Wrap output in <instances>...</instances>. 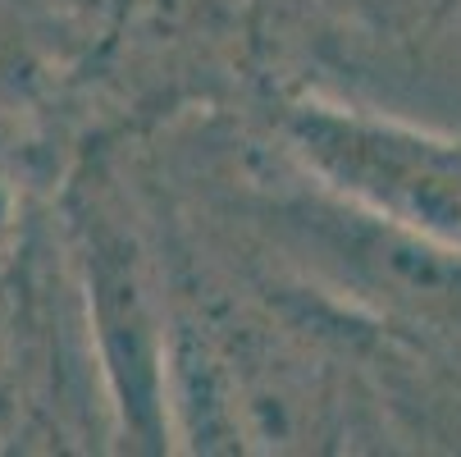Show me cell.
<instances>
[{
	"label": "cell",
	"instance_id": "cell-1",
	"mask_svg": "<svg viewBox=\"0 0 461 457\" xmlns=\"http://www.w3.org/2000/svg\"><path fill=\"white\" fill-rule=\"evenodd\" d=\"M324 151L384 215L461 251V138L384 119H339L324 133Z\"/></svg>",
	"mask_w": 461,
	"mask_h": 457
},
{
	"label": "cell",
	"instance_id": "cell-2",
	"mask_svg": "<svg viewBox=\"0 0 461 457\" xmlns=\"http://www.w3.org/2000/svg\"><path fill=\"white\" fill-rule=\"evenodd\" d=\"M456 439H461V403H456Z\"/></svg>",
	"mask_w": 461,
	"mask_h": 457
}]
</instances>
